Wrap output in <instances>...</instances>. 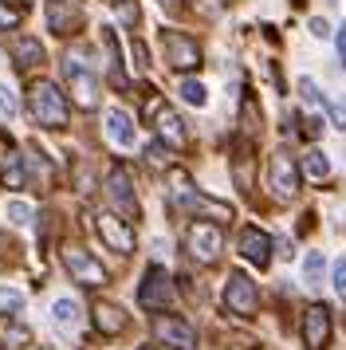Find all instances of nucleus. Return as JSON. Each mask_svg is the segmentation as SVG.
<instances>
[{"instance_id": "nucleus-32", "label": "nucleus", "mask_w": 346, "mask_h": 350, "mask_svg": "<svg viewBox=\"0 0 346 350\" xmlns=\"http://www.w3.org/2000/svg\"><path fill=\"white\" fill-rule=\"evenodd\" d=\"M20 24V8H8V4H0V32H8Z\"/></svg>"}, {"instance_id": "nucleus-37", "label": "nucleus", "mask_w": 346, "mask_h": 350, "mask_svg": "<svg viewBox=\"0 0 346 350\" xmlns=\"http://www.w3.org/2000/svg\"><path fill=\"white\" fill-rule=\"evenodd\" d=\"M311 36H319V40H323V36H330L327 20H319V16H315V20H311Z\"/></svg>"}, {"instance_id": "nucleus-11", "label": "nucleus", "mask_w": 346, "mask_h": 350, "mask_svg": "<svg viewBox=\"0 0 346 350\" xmlns=\"http://www.w3.org/2000/svg\"><path fill=\"white\" fill-rule=\"evenodd\" d=\"M107 197L110 205L118 208L122 217H138V197H134V181H130V174H126L122 165H114L107 174Z\"/></svg>"}, {"instance_id": "nucleus-36", "label": "nucleus", "mask_w": 346, "mask_h": 350, "mask_svg": "<svg viewBox=\"0 0 346 350\" xmlns=\"http://www.w3.org/2000/svg\"><path fill=\"white\" fill-rule=\"evenodd\" d=\"M338 67H346V24L338 28Z\"/></svg>"}, {"instance_id": "nucleus-13", "label": "nucleus", "mask_w": 346, "mask_h": 350, "mask_svg": "<svg viewBox=\"0 0 346 350\" xmlns=\"http://www.w3.org/2000/svg\"><path fill=\"white\" fill-rule=\"evenodd\" d=\"M303 342H307V350H327V342H330V311L323 307V303H315V307L303 311Z\"/></svg>"}, {"instance_id": "nucleus-9", "label": "nucleus", "mask_w": 346, "mask_h": 350, "mask_svg": "<svg viewBox=\"0 0 346 350\" xmlns=\"http://www.w3.org/2000/svg\"><path fill=\"white\" fill-rule=\"evenodd\" d=\"M154 338L165 342V347H173V350H197V331H193L181 315L154 319Z\"/></svg>"}, {"instance_id": "nucleus-16", "label": "nucleus", "mask_w": 346, "mask_h": 350, "mask_svg": "<svg viewBox=\"0 0 346 350\" xmlns=\"http://www.w3.org/2000/svg\"><path fill=\"white\" fill-rule=\"evenodd\" d=\"M8 51H12V59H16V67L20 71H31V67H40L44 64V44L36 40V36H16L12 44H8Z\"/></svg>"}, {"instance_id": "nucleus-20", "label": "nucleus", "mask_w": 346, "mask_h": 350, "mask_svg": "<svg viewBox=\"0 0 346 350\" xmlns=\"http://www.w3.org/2000/svg\"><path fill=\"white\" fill-rule=\"evenodd\" d=\"M103 48H107L110 83H114V87H126V75H122V55H118V40H114V28H103Z\"/></svg>"}, {"instance_id": "nucleus-10", "label": "nucleus", "mask_w": 346, "mask_h": 350, "mask_svg": "<svg viewBox=\"0 0 346 350\" xmlns=\"http://www.w3.org/2000/svg\"><path fill=\"white\" fill-rule=\"evenodd\" d=\"M94 228H98L103 244H110L118 256L134 252V228H130L122 217H114V213H98V217H94Z\"/></svg>"}, {"instance_id": "nucleus-41", "label": "nucleus", "mask_w": 346, "mask_h": 350, "mask_svg": "<svg viewBox=\"0 0 346 350\" xmlns=\"http://www.w3.org/2000/svg\"><path fill=\"white\" fill-rule=\"evenodd\" d=\"M291 4H303V0H291Z\"/></svg>"}, {"instance_id": "nucleus-22", "label": "nucleus", "mask_w": 346, "mask_h": 350, "mask_svg": "<svg viewBox=\"0 0 346 350\" xmlns=\"http://www.w3.org/2000/svg\"><path fill=\"white\" fill-rule=\"evenodd\" d=\"M51 315H55V323H59L63 331H79V323H83V315H79V303L71 299V295H63V299H55V307H51Z\"/></svg>"}, {"instance_id": "nucleus-25", "label": "nucleus", "mask_w": 346, "mask_h": 350, "mask_svg": "<svg viewBox=\"0 0 346 350\" xmlns=\"http://www.w3.org/2000/svg\"><path fill=\"white\" fill-rule=\"evenodd\" d=\"M181 98H185L189 107H204V103H209V91H204V83L185 79V83H181Z\"/></svg>"}, {"instance_id": "nucleus-24", "label": "nucleus", "mask_w": 346, "mask_h": 350, "mask_svg": "<svg viewBox=\"0 0 346 350\" xmlns=\"http://www.w3.org/2000/svg\"><path fill=\"white\" fill-rule=\"evenodd\" d=\"M323 268H327L323 252H307V264H303V280H307V287H319V280H323Z\"/></svg>"}, {"instance_id": "nucleus-5", "label": "nucleus", "mask_w": 346, "mask_h": 350, "mask_svg": "<svg viewBox=\"0 0 346 350\" xmlns=\"http://www.w3.org/2000/svg\"><path fill=\"white\" fill-rule=\"evenodd\" d=\"M299 165L295 158L287 154V150H276L271 158H267V185H271V193L280 197V201H291L299 193Z\"/></svg>"}, {"instance_id": "nucleus-27", "label": "nucleus", "mask_w": 346, "mask_h": 350, "mask_svg": "<svg viewBox=\"0 0 346 350\" xmlns=\"http://www.w3.org/2000/svg\"><path fill=\"white\" fill-rule=\"evenodd\" d=\"M323 107H327L330 122H334L338 130H346V103H338V98H323Z\"/></svg>"}, {"instance_id": "nucleus-7", "label": "nucleus", "mask_w": 346, "mask_h": 350, "mask_svg": "<svg viewBox=\"0 0 346 350\" xmlns=\"http://www.w3.org/2000/svg\"><path fill=\"white\" fill-rule=\"evenodd\" d=\"M224 307H228L232 315H240V319L256 315L260 291H256V284H252L244 271H232V275H228V284H224Z\"/></svg>"}, {"instance_id": "nucleus-40", "label": "nucleus", "mask_w": 346, "mask_h": 350, "mask_svg": "<svg viewBox=\"0 0 346 350\" xmlns=\"http://www.w3.org/2000/svg\"><path fill=\"white\" fill-rule=\"evenodd\" d=\"M142 350H157V347H142Z\"/></svg>"}, {"instance_id": "nucleus-14", "label": "nucleus", "mask_w": 346, "mask_h": 350, "mask_svg": "<svg viewBox=\"0 0 346 350\" xmlns=\"http://www.w3.org/2000/svg\"><path fill=\"white\" fill-rule=\"evenodd\" d=\"M103 130H107V138L118 150H130V146L138 142V126H134V118L126 111H118V107H110L107 114H103Z\"/></svg>"}, {"instance_id": "nucleus-21", "label": "nucleus", "mask_w": 346, "mask_h": 350, "mask_svg": "<svg viewBox=\"0 0 346 350\" xmlns=\"http://www.w3.org/2000/svg\"><path fill=\"white\" fill-rule=\"evenodd\" d=\"M4 189H24V158H16V150H12V142H8V150H4Z\"/></svg>"}, {"instance_id": "nucleus-30", "label": "nucleus", "mask_w": 346, "mask_h": 350, "mask_svg": "<svg viewBox=\"0 0 346 350\" xmlns=\"http://www.w3.org/2000/svg\"><path fill=\"white\" fill-rule=\"evenodd\" d=\"M8 217H12V224H28L31 221V205H24V201H8Z\"/></svg>"}, {"instance_id": "nucleus-12", "label": "nucleus", "mask_w": 346, "mask_h": 350, "mask_svg": "<svg viewBox=\"0 0 346 350\" xmlns=\"http://www.w3.org/2000/svg\"><path fill=\"white\" fill-rule=\"evenodd\" d=\"M146 111L154 114V122H157V138H161L165 146H173V150H181V146L189 142L185 122H181V118H177V114H173L170 107H165V103H157V98H154V103H150Z\"/></svg>"}, {"instance_id": "nucleus-18", "label": "nucleus", "mask_w": 346, "mask_h": 350, "mask_svg": "<svg viewBox=\"0 0 346 350\" xmlns=\"http://www.w3.org/2000/svg\"><path fill=\"white\" fill-rule=\"evenodd\" d=\"M79 24V8L71 0H47V28L55 36H71Z\"/></svg>"}, {"instance_id": "nucleus-23", "label": "nucleus", "mask_w": 346, "mask_h": 350, "mask_svg": "<svg viewBox=\"0 0 346 350\" xmlns=\"http://www.w3.org/2000/svg\"><path fill=\"white\" fill-rule=\"evenodd\" d=\"M299 174H307L311 181H327L330 177V161L323 150H307V158H303V165H299Z\"/></svg>"}, {"instance_id": "nucleus-31", "label": "nucleus", "mask_w": 346, "mask_h": 350, "mask_svg": "<svg viewBox=\"0 0 346 350\" xmlns=\"http://www.w3.org/2000/svg\"><path fill=\"white\" fill-rule=\"evenodd\" d=\"M240 118H244V122H248V130H252V134H256V130H260V114H256V103H252V95L244 98V107H240Z\"/></svg>"}, {"instance_id": "nucleus-8", "label": "nucleus", "mask_w": 346, "mask_h": 350, "mask_svg": "<svg viewBox=\"0 0 346 350\" xmlns=\"http://www.w3.org/2000/svg\"><path fill=\"white\" fill-rule=\"evenodd\" d=\"M138 303L146 307V311H165L173 303V280L165 268H150L146 271V280H142L138 287Z\"/></svg>"}, {"instance_id": "nucleus-33", "label": "nucleus", "mask_w": 346, "mask_h": 350, "mask_svg": "<svg viewBox=\"0 0 346 350\" xmlns=\"http://www.w3.org/2000/svg\"><path fill=\"white\" fill-rule=\"evenodd\" d=\"M334 291H338V299H346V256L334 260Z\"/></svg>"}, {"instance_id": "nucleus-39", "label": "nucleus", "mask_w": 346, "mask_h": 350, "mask_svg": "<svg viewBox=\"0 0 346 350\" xmlns=\"http://www.w3.org/2000/svg\"><path fill=\"white\" fill-rule=\"evenodd\" d=\"M12 4H16V8H28L31 0H12Z\"/></svg>"}, {"instance_id": "nucleus-35", "label": "nucleus", "mask_w": 346, "mask_h": 350, "mask_svg": "<svg viewBox=\"0 0 346 350\" xmlns=\"http://www.w3.org/2000/svg\"><path fill=\"white\" fill-rule=\"evenodd\" d=\"M130 51H134V59H138V67L146 71V67H150V55H146V44H142V40H130Z\"/></svg>"}, {"instance_id": "nucleus-3", "label": "nucleus", "mask_w": 346, "mask_h": 350, "mask_svg": "<svg viewBox=\"0 0 346 350\" xmlns=\"http://www.w3.org/2000/svg\"><path fill=\"white\" fill-rule=\"evenodd\" d=\"M63 268L71 271V280H75L79 287H103L107 284V268H103L91 252H83L79 244H63Z\"/></svg>"}, {"instance_id": "nucleus-4", "label": "nucleus", "mask_w": 346, "mask_h": 350, "mask_svg": "<svg viewBox=\"0 0 346 350\" xmlns=\"http://www.w3.org/2000/svg\"><path fill=\"white\" fill-rule=\"evenodd\" d=\"M161 48H165V64L173 71H193V67H201V44L193 40V36L177 32V28H165L161 32Z\"/></svg>"}, {"instance_id": "nucleus-15", "label": "nucleus", "mask_w": 346, "mask_h": 350, "mask_svg": "<svg viewBox=\"0 0 346 350\" xmlns=\"http://www.w3.org/2000/svg\"><path fill=\"white\" fill-rule=\"evenodd\" d=\"M240 256L256 268H267L271 264V237L260 232V228H244L240 232Z\"/></svg>"}, {"instance_id": "nucleus-6", "label": "nucleus", "mask_w": 346, "mask_h": 350, "mask_svg": "<svg viewBox=\"0 0 346 350\" xmlns=\"http://www.w3.org/2000/svg\"><path fill=\"white\" fill-rule=\"evenodd\" d=\"M220 248H224V237H220L217 224L209 221H197L185 228V252L197 260V264H213L220 256Z\"/></svg>"}, {"instance_id": "nucleus-28", "label": "nucleus", "mask_w": 346, "mask_h": 350, "mask_svg": "<svg viewBox=\"0 0 346 350\" xmlns=\"http://www.w3.org/2000/svg\"><path fill=\"white\" fill-rule=\"evenodd\" d=\"M146 161H150V165H170V146L150 142L146 146Z\"/></svg>"}, {"instance_id": "nucleus-26", "label": "nucleus", "mask_w": 346, "mask_h": 350, "mask_svg": "<svg viewBox=\"0 0 346 350\" xmlns=\"http://www.w3.org/2000/svg\"><path fill=\"white\" fill-rule=\"evenodd\" d=\"M24 307V291L16 287H0V311H20Z\"/></svg>"}, {"instance_id": "nucleus-17", "label": "nucleus", "mask_w": 346, "mask_h": 350, "mask_svg": "<svg viewBox=\"0 0 346 350\" xmlns=\"http://www.w3.org/2000/svg\"><path fill=\"white\" fill-rule=\"evenodd\" d=\"M94 327H98V334H107V338H114V334H122L126 331V323H130V319H126V311L122 307H118V303H94Z\"/></svg>"}, {"instance_id": "nucleus-19", "label": "nucleus", "mask_w": 346, "mask_h": 350, "mask_svg": "<svg viewBox=\"0 0 346 350\" xmlns=\"http://www.w3.org/2000/svg\"><path fill=\"white\" fill-rule=\"evenodd\" d=\"M0 347L4 350H24V347H31V331L20 323V319H4L0 315Z\"/></svg>"}, {"instance_id": "nucleus-29", "label": "nucleus", "mask_w": 346, "mask_h": 350, "mask_svg": "<svg viewBox=\"0 0 346 350\" xmlns=\"http://www.w3.org/2000/svg\"><path fill=\"white\" fill-rule=\"evenodd\" d=\"M0 111L8 114V118L20 111V103H16V91H12V87H4V83H0Z\"/></svg>"}, {"instance_id": "nucleus-1", "label": "nucleus", "mask_w": 346, "mask_h": 350, "mask_svg": "<svg viewBox=\"0 0 346 350\" xmlns=\"http://www.w3.org/2000/svg\"><path fill=\"white\" fill-rule=\"evenodd\" d=\"M28 114H31V122H36V126L63 130V126H67L71 107H67V95H63L51 79H36L28 87Z\"/></svg>"}, {"instance_id": "nucleus-34", "label": "nucleus", "mask_w": 346, "mask_h": 350, "mask_svg": "<svg viewBox=\"0 0 346 350\" xmlns=\"http://www.w3.org/2000/svg\"><path fill=\"white\" fill-rule=\"evenodd\" d=\"M299 95H303V103H323V95H319V91H315V83L311 79H299Z\"/></svg>"}, {"instance_id": "nucleus-38", "label": "nucleus", "mask_w": 346, "mask_h": 350, "mask_svg": "<svg viewBox=\"0 0 346 350\" xmlns=\"http://www.w3.org/2000/svg\"><path fill=\"white\" fill-rule=\"evenodd\" d=\"M157 4H161V8H170V12H173V8H181V0H157Z\"/></svg>"}, {"instance_id": "nucleus-2", "label": "nucleus", "mask_w": 346, "mask_h": 350, "mask_svg": "<svg viewBox=\"0 0 346 350\" xmlns=\"http://www.w3.org/2000/svg\"><path fill=\"white\" fill-rule=\"evenodd\" d=\"M63 79H67V91L75 98V107L91 111L94 103H98V75H94L79 55H71V51H67V59H63Z\"/></svg>"}]
</instances>
